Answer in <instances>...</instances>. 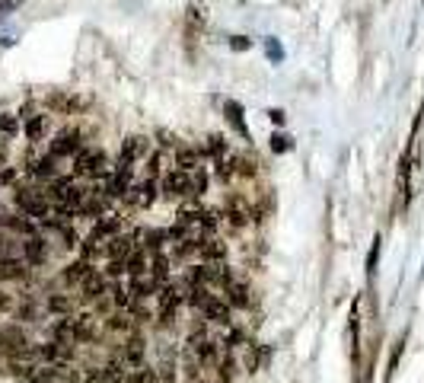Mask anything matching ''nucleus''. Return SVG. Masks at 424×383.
Listing matches in <instances>:
<instances>
[{
  "mask_svg": "<svg viewBox=\"0 0 424 383\" xmlns=\"http://www.w3.org/2000/svg\"><path fill=\"white\" fill-rule=\"evenodd\" d=\"M77 176H90V179H99V176H109V157L102 150H93V147H80L74 157Z\"/></svg>",
  "mask_w": 424,
  "mask_h": 383,
  "instance_id": "1",
  "label": "nucleus"
},
{
  "mask_svg": "<svg viewBox=\"0 0 424 383\" xmlns=\"http://www.w3.org/2000/svg\"><path fill=\"white\" fill-rule=\"evenodd\" d=\"M160 188H163V195L166 198H188V195H195V182H192V173H185V169H169L166 176H163V182H160Z\"/></svg>",
  "mask_w": 424,
  "mask_h": 383,
  "instance_id": "2",
  "label": "nucleus"
},
{
  "mask_svg": "<svg viewBox=\"0 0 424 383\" xmlns=\"http://www.w3.org/2000/svg\"><path fill=\"white\" fill-rule=\"evenodd\" d=\"M227 221H230V227H246V223L252 221V205L246 202L243 195H230L227 198Z\"/></svg>",
  "mask_w": 424,
  "mask_h": 383,
  "instance_id": "3",
  "label": "nucleus"
},
{
  "mask_svg": "<svg viewBox=\"0 0 424 383\" xmlns=\"http://www.w3.org/2000/svg\"><path fill=\"white\" fill-rule=\"evenodd\" d=\"M77 150H80V131H77V128L74 131L67 128V131H61L55 141H51V157H55V160L58 157H77Z\"/></svg>",
  "mask_w": 424,
  "mask_h": 383,
  "instance_id": "4",
  "label": "nucleus"
},
{
  "mask_svg": "<svg viewBox=\"0 0 424 383\" xmlns=\"http://www.w3.org/2000/svg\"><path fill=\"white\" fill-rule=\"evenodd\" d=\"M223 115H227V122H230V128L239 134L243 141H249V128H246V115H243V105L237 103V99H227L223 103Z\"/></svg>",
  "mask_w": 424,
  "mask_h": 383,
  "instance_id": "5",
  "label": "nucleus"
},
{
  "mask_svg": "<svg viewBox=\"0 0 424 383\" xmlns=\"http://www.w3.org/2000/svg\"><path fill=\"white\" fill-rule=\"evenodd\" d=\"M90 275H93V265H90V259H77V262L64 265L61 278L67 281V285H84V281L90 278Z\"/></svg>",
  "mask_w": 424,
  "mask_h": 383,
  "instance_id": "6",
  "label": "nucleus"
},
{
  "mask_svg": "<svg viewBox=\"0 0 424 383\" xmlns=\"http://www.w3.org/2000/svg\"><path fill=\"white\" fill-rule=\"evenodd\" d=\"M147 150H150V138H144V134H134V138H128L125 144H121V157L131 160V163L144 160Z\"/></svg>",
  "mask_w": 424,
  "mask_h": 383,
  "instance_id": "7",
  "label": "nucleus"
},
{
  "mask_svg": "<svg viewBox=\"0 0 424 383\" xmlns=\"http://www.w3.org/2000/svg\"><path fill=\"white\" fill-rule=\"evenodd\" d=\"M268 358H272V349H268V345H249V349H246L243 364H246L249 374H258V370L268 364Z\"/></svg>",
  "mask_w": 424,
  "mask_h": 383,
  "instance_id": "8",
  "label": "nucleus"
},
{
  "mask_svg": "<svg viewBox=\"0 0 424 383\" xmlns=\"http://www.w3.org/2000/svg\"><path fill=\"white\" fill-rule=\"evenodd\" d=\"M134 252V237H121V233H115V237L105 243V256L109 259H128Z\"/></svg>",
  "mask_w": 424,
  "mask_h": 383,
  "instance_id": "9",
  "label": "nucleus"
},
{
  "mask_svg": "<svg viewBox=\"0 0 424 383\" xmlns=\"http://www.w3.org/2000/svg\"><path fill=\"white\" fill-rule=\"evenodd\" d=\"M198 256H201L204 262L217 265L227 259V246H223L220 240H198Z\"/></svg>",
  "mask_w": 424,
  "mask_h": 383,
  "instance_id": "10",
  "label": "nucleus"
},
{
  "mask_svg": "<svg viewBox=\"0 0 424 383\" xmlns=\"http://www.w3.org/2000/svg\"><path fill=\"white\" fill-rule=\"evenodd\" d=\"M201 313L208 316V320H214V323H223V326H230V304H227V300L211 297L208 304L201 306Z\"/></svg>",
  "mask_w": 424,
  "mask_h": 383,
  "instance_id": "11",
  "label": "nucleus"
},
{
  "mask_svg": "<svg viewBox=\"0 0 424 383\" xmlns=\"http://www.w3.org/2000/svg\"><path fill=\"white\" fill-rule=\"evenodd\" d=\"M201 153L204 150H192V147H175V167L185 173H195L201 167Z\"/></svg>",
  "mask_w": 424,
  "mask_h": 383,
  "instance_id": "12",
  "label": "nucleus"
},
{
  "mask_svg": "<svg viewBox=\"0 0 424 383\" xmlns=\"http://www.w3.org/2000/svg\"><path fill=\"white\" fill-rule=\"evenodd\" d=\"M223 291H227V304L230 306H249L252 304V300H249V287H246L243 281H237V278L230 281Z\"/></svg>",
  "mask_w": 424,
  "mask_h": 383,
  "instance_id": "13",
  "label": "nucleus"
},
{
  "mask_svg": "<svg viewBox=\"0 0 424 383\" xmlns=\"http://www.w3.org/2000/svg\"><path fill=\"white\" fill-rule=\"evenodd\" d=\"M105 275H99V272H93L90 278L84 281V300H99V297H105Z\"/></svg>",
  "mask_w": 424,
  "mask_h": 383,
  "instance_id": "14",
  "label": "nucleus"
},
{
  "mask_svg": "<svg viewBox=\"0 0 424 383\" xmlns=\"http://www.w3.org/2000/svg\"><path fill=\"white\" fill-rule=\"evenodd\" d=\"M119 227H121V221L115 214H109V217H102V221L93 227L90 237H96V240H102V243H105L109 237H115V233H119Z\"/></svg>",
  "mask_w": 424,
  "mask_h": 383,
  "instance_id": "15",
  "label": "nucleus"
},
{
  "mask_svg": "<svg viewBox=\"0 0 424 383\" xmlns=\"http://www.w3.org/2000/svg\"><path fill=\"white\" fill-rule=\"evenodd\" d=\"M22 252H26V262H29V265H39V262H45V240H39V237H29L26 243H22Z\"/></svg>",
  "mask_w": 424,
  "mask_h": 383,
  "instance_id": "16",
  "label": "nucleus"
},
{
  "mask_svg": "<svg viewBox=\"0 0 424 383\" xmlns=\"http://www.w3.org/2000/svg\"><path fill=\"white\" fill-rule=\"evenodd\" d=\"M26 275V259H0V278H22Z\"/></svg>",
  "mask_w": 424,
  "mask_h": 383,
  "instance_id": "17",
  "label": "nucleus"
},
{
  "mask_svg": "<svg viewBox=\"0 0 424 383\" xmlns=\"http://www.w3.org/2000/svg\"><path fill=\"white\" fill-rule=\"evenodd\" d=\"M140 361H144V339H140V335H131L128 345H125V364L138 368Z\"/></svg>",
  "mask_w": 424,
  "mask_h": 383,
  "instance_id": "18",
  "label": "nucleus"
},
{
  "mask_svg": "<svg viewBox=\"0 0 424 383\" xmlns=\"http://www.w3.org/2000/svg\"><path fill=\"white\" fill-rule=\"evenodd\" d=\"M125 272L131 275V278H140V275L147 272V252L144 249H134L131 256L125 259Z\"/></svg>",
  "mask_w": 424,
  "mask_h": 383,
  "instance_id": "19",
  "label": "nucleus"
},
{
  "mask_svg": "<svg viewBox=\"0 0 424 383\" xmlns=\"http://www.w3.org/2000/svg\"><path fill=\"white\" fill-rule=\"evenodd\" d=\"M204 29V10L201 7H188V16H185V35L188 39H195L198 32Z\"/></svg>",
  "mask_w": 424,
  "mask_h": 383,
  "instance_id": "20",
  "label": "nucleus"
},
{
  "mask_svg": "<svg viewBox=\"0 0 424 383\" xmlns=\"http://www.w3.org/2000/svg\"><path fill=\"white\" fill-rule=\"evenodd\" d=\"M29 173H32L35 179H55V173H58V169H55V157L48 153V157H42V160H35L32 167H29Z\"/></svg>",
  "mask_w": 424,
  "mask_h": 383,
  "instance_id": "21",
  "label": "nucleus"
},
{
  "mask_svg": "<svg viewBox=\"0 0 424 383\" xmlns=\"http://www.w3.org/2000/svg\"><path fill=\"white\" fill-rule=\"evenodd\" d=\"M150 278H153V281H160V285L169 278V256H163V252H153Z\"/></svg>",
  "mask_w": 424,
  "mask_h": 383,
  "instance_id": "22",
  "label": "nucleus"
},
{
  "mask_svg": "<svg viewBox=\"0 0 424 383\" xmlns=\"http://www.w3.org/2000/svg\"><path fill=\"white\" fill-rule=\"evenodd\" d=\"M112 304H119V306H125V310H131L134 306V291H131V285H112Z\"/></svg>",
  "mask_w": 424,
  "mask_h": 383,
  "instance_id": "23",
  "label": "nucleus"
},
{
  "mask_svg": "<svg viewBox=\"0 0 424 383\" xmlns=\"http://www.w3.org/2000/svg\"><path fill=\"white\" fill-rule=\"evenodd\" d=\"M45 128H48V115H29V122H26V138H29V141H42Z\"/></svg>",
  "mask_w": 424,
  "mask_h": 383,
  "instance_id": "24",
  "label": "nucleus"
},
{
  "mask_svg": "<svg viewBox=\"0 0 424 383\" xmlns=\"http://www.w3.org/2000/svg\"><path fill=\"white\" fill-rule=\"evenodd\" d=\"M102 377H105V383H121V380H125V364H121V361H112L109 368L102 370Z\"/></svg>",
  "mask_w": 424,
  "mask_h": 383,
  "instance_id": "25",
  "label": "nucleus"
},
{
  "mask_svg": "<svg viewBox=\"0 0 424 383\" xmlns=\"http://www.w3.org/2000/svg\"><path fill=\"white\" fill-rule=\"evenodd\" d=\"M169 237V233H166V230H150V233H144V240H147V249H150V252H160V246H163V240H166Z\"/></svg>",
  "mask_w": 424,
  "mask_h": 383,
  "instance_id": "26",
  "label": "nucleus"
},
{
  "mask_svg": "<svg viewBox=\"0 0 424 383\" xmlns=\"http://www.w3.org/2000/svg\"><path fill=\"white\" fill-rule=\"evenodd\" d=\"M265 51H268V61H284V48H281L278 39H265Z\"/></svg>",
  "mask_w": 424,
  "mask_h": 383,
  "instance_id": "27",
  "label": "nucleus"
},
{
  "mask_svg": "<svg viewBox=\"0 0 424 383\" xmlns=\"http://www.w3.org/2000/svg\"><path fill=\"white\" fill-rule=\"evenodd\" d=\"M109 329H131V310H125V313H112L109 316Z\"/></svg>",
  "mask_w": 424,
  "mask_h": 383,
  "instance_id": "28",
  "label": "nucleus"
},
{
  "mask_svg": "<svg viewBox=\"0 0 424 383\" xmlns=\"http://www.w3.org/2000/svg\"><path fill=\"white\" fill-rule=\"evenodd\" d=\"M291 147H293V141L287 138V134H278V131L272 134V150H274V153H287Z\"/></svg>",
  "mask_w": 424,
  "mask_h": 383,
  "instance_id": "29",
  "label": "nucleus"
},
{
  "mask_svg": "<svg viewBox=\"0 0 424 383\" xmlns=\"http://www.w3.org/2000/svg\"><path fill=\"white\" fill-rule=\"evenodd\" d=\"M160 163H163V153L153 150L150 157H147V173H150V179H157L160 176Z\"/></svg>",
  "mask_w": 424,
  "mask_h": 383,
  "instance_id": "30",
  "label": "nucleus"
},
{
  "mask_svg": "<svg viewBox=\"0 0 424 383\" xmlns=\"http://www.w3.org/2000/svg\"><path fill=\"white\" fill-rule=\"evenodd\" d=\"M29 380H32V383H55V370H51V368H39V370H32V374H29Z\"/></svg>",
  "mask_w": 424,
  "mask_h": 383,
  "instance_id": "31",
  "label": "nucleus"
},
{
  "mask_svg": "<svg viewBox=\"0 0 424 383\" xmlns=\"http://www.w3.org/2000/svg\"><path fill=\"white\" fill-rule=\"evenodd\" d=\"M237 167H239V173H243V176H256L258 173V163L249 160V157H237Z\"/></svg>",
  "mask_w": 424,
  "mask_h": 383,
  "instance_id": "32",
  "label": "nucleus"
},
{
  "mask_svg": "<svg viewBox=\"0 0 424 383\" xmlns=\"http://www.w3.org/2000/svg\"><path fill=\"white\" fill-rule=\"evenodd\" d=\"M48 310H51V313H67L70 300L67 297H48Z\"/></svg>",
  "mask_w": 424,
  "mask_h": 383,
  "instance_id": "33",
  "label": "nucleus"
},
{
  "mask_svg": "<svg viewBox=\"0 0 424 383\" xmlns=\"http://www.w3.org/2000/svg\"><path fill=\"white\" fill-rule=\"evenodd\" d=\"M13 39H16V29H10L4 22V16H0V45H13Z\"/></svg>",
  "mask_w": 424,
  "mask_h": 383,
  "instance_id": "34",
  "label": "nucleus"
},
{
  "mask_svg": "<svg viewBox=\"0 0 424 383\" xmlns=\"http://www.w3.org/2000/svg\"><path fill=\"white\" fill-rule=\"evenodd\" d=\"M227 45H230L233 51H246V48H252V39H246V35H233Z\"/></svg>",
  "mask_w": 424,
  "mask_h": 383,
  "instance_id": "35",
  "label": "nucleus"
},
{
  "mask_svg": "<svg viewBox=\"0 0 424 383\" xmlns=\"http://www.w3.org/2000/svg\"><path fill=\"white\" fill-rule=\"evenodd\" d=\"M131 383H157V374H153L150 368H140L138 374L131 377Z\"/></svg>",
  "mask_w": 424,
  "mask_h": 383,
  "instance_id": "36",
  "label": "nucleus"
},
{
  "mask_svg": "<svg viewBox=\"0 0 424 383\" xmlns=\"http://www.w3.org/2000/svg\"><path fill=\"white\" fill-rule=\"evenodd\" d=\"M0 128H4V134H16L20 131V122H16L13 115H4V119H0Z\"/></svg>",
  "mask_w": 424,
  "mask_h": 383,
  "instance_id": "37",
  "label": "nucleus"
},
{
  "mask_svg": "<svg viewBox=\"0 0 424 383\" xmlns=\"http://www.w3.org/2000/svg\"><path fill=\"white\" fill-rule=\"evenodd\" d=\"M376 256H380V237L373 240V249H370V256H367V272L370 275L376 272Z\"/></svg>",
  "mask_w": 424,
  "mask_h": 383,
  "instance_id": "38",
  "label": "nucleus"
},
{
  "mask_svg": "<svg viewBox=\"0 0 424 383\" xmlns=\"http://www.w3.org/2000/svg\"><path fill=\"white\" fill-rule=\"evenodd\" d=\"M220 383H233V358L220 364Z\"/></svg>",
  "mask_w": 424,
  "mask_h": 383,
  "instance_id": "39",
  "label": "nucleus"
},
{
  "mask_svg": "<svg viewBox=\"0 0 424 383\" xmlns=\"http://www.w3.org/2000/svg\"><path fill=\"white\" fill-rule=\"evenodd\" d=\"M20 4H22V0H0V16H7L10 10H16Z\"/></svg>",
  "mask_w": 424,
  "mask_h": 383,
  "instance_id": "40",
  "label": "nucleus"
},
{
  "mask_svg": "<svg viewBox=\"0 0 424 383\" xmlns=\"http://www.w3.org/2000/svg\"><path fill=\"white\" fill-rule=\"evenodd\" d=\"M160 144L163 147H173V150H175V147H179V138H173L169 131H160Z\"/></svg>",
  "mask_w": 424,
  "mask_h": 383,
  "instance_id": "41",
  "label": "nucleus"
},
{
  "mask_svg": "<svg viewBox=\"0 0 424 383\" xmlns=\"http://www.w3.org/2000/svg\"><path fill=\"white\" fill-rule=\"evenodd\" d=\"M268 119H272L274 125H284V112H281V109H272V112H268Z\"/></svg>",
  "mask_w": 424,
  "mask_h": 383,
  "instance_id": "42",
  "label": "nucleus"
},
{
  "mask_svg": "<svg viewBox=\"0 0 424 383\" xmlns=\"http://www.w3.org/2000/svg\"><path fill=\"white\" fill-rule=\"evenodd\" d=\"M10 304H13V300H10V294L0 291V313H4V310H10Z\"/></svg>",
  "mask_w": 424,
  "mask_h": 383,
  "instance_id": "43",
  "label": "nucleus"
},
{
  "mask_svg": "<svg viewBox=\"0 0 424 383\" xmlns=\"http://www.w3.org/2000/svg\"><path fill=\"white\" fill-rule=\"evenodd\" d=\"M84 383H105V377L102 374H99V370H93V374L90 377H86V380Z\"/></svg>",
  "mask_w": 424,
  "mask_h": 383,
  "instance_id": "44",
  "label": "nucleus"
},
{
  "mask_svg": "<svg viewBox=\"0 0 424 383\" xmlns=\"http://www.w3.org/2000/svg\"><path fill=\"white\" fill-rule=\"evenodd\" d=\"M7 157V134H0V160Z\"/></svg>",
  "mask_w": 424,
  "mask_h": 383,
  "instance_id": "45",
  "label": "nucleus"
},
{
  "mask_svg": "<svg viewBox=\"0 0 424 383\" xmlns=\"http://www.w3.org/2000/svg\"><path fill=\"white\" fill-rule=\"evenodd\" d=\"M0 256H4V237H0Z\"/></svg>",
  "mask_w": 424,
  "mask_h": 383,
  "instance_id": "46",
  "label": "nucleus"
},
{
  "mask_svg": "<svg viewBox=\"0 0 424 383\" xmlns=\"http://www.w3.org/2000/svg\"><path fill=\"white\" fill-rule=\"evenodd\" d=\"M0 345H4V342H0Z\"/></svg>",
  "mask_w": 424,
  "mask_h": 383,
  "instance_id": "47",
  "label": "nucleus"
}]
</instances>
